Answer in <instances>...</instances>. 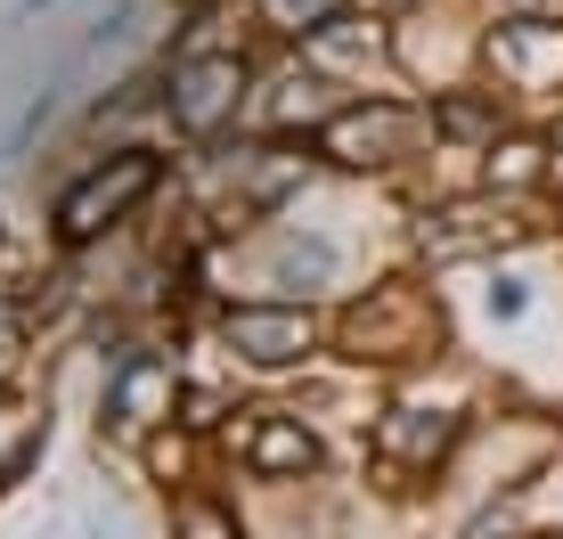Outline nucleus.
Here are the masks:
<instances>
[{
	"label": "nucleus",
	"instance_id": "f257e3e1",
	"mask_svg": "<svg viewBox=\"0 0 563 539\" xmlns=\"http://www.w3.org/2000/svg\"><path fill=\"white\" fill-rule=\"evenodd\" d=\"M147 188H155V156H123L114 172H90V180L74 188L66 205H57V238H66V245L99 238V229H107L114 213H123L131 197H147Z\"/></svg>",
	"mask_w": 563,
	"mask_h": 539
},
{
	"label": "nucleus",
	"instance_id": "20e7f679",
	"mask_svg": "<svg viewBox=\"0 0 563 539\" xmlns=\"http://www.w3.org/2000/svg\"><path fill=\"white\" fill-rule=\"evenodd\" d=\"M229 343H238L245 360H262V369H278V360L310 352V327H302V311H238L229 319Z\"/></svg>",
	"mask_w": 563,
	"mask_h": 539
},
{
	"label": "nucleus",
	"instance_id": "6e6552de",
	"mask_svg": "<svg viewBox=\"0 0 563 539\" xmlns=\"http://www.w3.org/2000/svg\"><path fill=\"white\" fill-rule=\"evenodd\" d=\"M441 123H450V131H482L490 114H482V107H441Z\"/></svg>",
	"mask_w": 563,
	"mask_h": 539
},
{
	"label": "nucleus",
	"instance_id": "423d86ee",
	"mask_svg": "<svg viewBox=\"0 0 563 539\" xmlns=\"http://www.w3.org/2000/svg\"><path fill=\"white\" fill-rule=\"evenodd\" d=\"M269 270H278V286H295V278H310V286H319L327 270H335V245H327V238H286Z\"/></svg>",
	"mask_w": 563,
	"mask_h": 539
},
{
	"label": "nucleus",
	"instance_id": "39448f33",
	"mask_svg": "<svg viewBox=\"0 0 563 539\" xmlns=\"http://www.w3.org/2000/svg\"><path fill=\"white\" fill-rule=\"evenodd\" d=\"M310 458H319V450H310V433L286 426V417H269V426L254 433V466H262V474H302Z\"/></svg>",
	"mask_w": 563,
	"mask_h": 539
},
{
	"label": "nucleus",
	"instance_id": "f03ea898",
	"mask_svg": "<svg viewBox=\"0 0 563 539\" xmlns=\"http://www.w3.org/2000/svg\"><path fill=\"white\" fill-rule=\"evenodd\" d=\"M238 82H245V66H238V57H188V66L172 74V123L212 131L229 107H238Z\"/></svg>",
	"mask_w": 563,
	"mask_h": 539
},
{
	"label": "nucleus",
	"instance_id": "7ed1b4c3",
	"mask_svg": "<svg viewBox=\"0 0 563 539\" xmlns=\"http://www.w3.org/2000/svg\"><path fill=\"white\" fill-rule=\"evenodd\" d=\"M172 409V369L155 352H131L123 369H114V384H107V417L123 433H140V426H155V417Z\"/></svg>",
	"mask_w": 563,
	"mask_h": 539
},
{
	"label": "nucleus",
	"instance_id": "0eeeda50",
	"mask_svg": "<svg viewBox=\"0 0 563 539\" xmlns=\"http://www.w3.org/2000/svg\"><path fill=\"white\" fill-rule=\"evenodd\" d=\"M180 531H188V539H238V531H229V515L205 507V498H188V507H180Z\"/></svg>",
	"mask_w": 563,
	"mask_h": 539
}]
</instances>
